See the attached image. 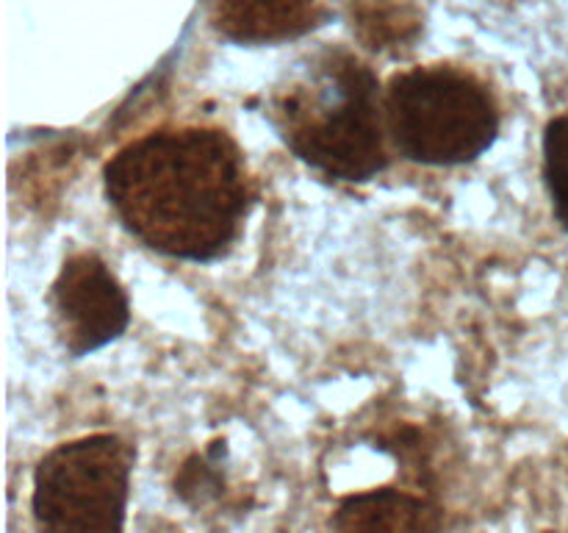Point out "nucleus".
<instances>
[{"label":"nucleus","mask_w":568,"mask_h":533,"mask_svg":"<svg viewBox=\"0 0 568 533\" xmlns=\"http://www.w3.org/2000/svg\"><path fill=\"white\" fill-rule=\"evenodd\" d=\"M105 198L148 248L211 261L236 239L247 211L239 148L214 128H164L125 144L103 170Z\"/></svg>","instance_id":"f257e3e1"},{"label":"nucleus","mask_w":568,"mask_h":533,"mask_svg":"<svg viewBox=\"0 0 568 533\" xmlns=\"http://www.w3.org/2000/svg\"><path fill=\"white\" fill-rule=\"evenodd\" d=\"M281 137L297 159L338 181H369L386 167V111L377 78L349 56H331L275 103Z\"/></svg>","instance_id":"f03ea898"},{"label":"nucleus","mask_w":568,"mask_h":533,"mask_svg":"<svg viewBox=\"0 0 568 533\" xmlns=\"http://www.w3.org/2000/svg\"><path fill=\"white\" fill-rule=\"evenodd\" d=\"M386 125L399 153L455 167L486 153L499 133L491 92L455 67H416L388 83Z\"/></svg>","instance_id":"7ed1b4c3"},{"label":"nucleus","mask_w":568,"mask_h":533,"mask_svg":"<svg viewBox=\"0 0 568 533\" xmlns=\"http://www.w3.org/2000/svg\"><path fill=\"white\" fill-rule=\"evenodd\" d=\"M131 466L133 450L114 433L59 444L33 472V520L61 533L122 531Z\"/></svg>","instance_id":"20e7f679"},{"label":"nucleus","mask_w":568,"mask_h":533,"mask_svg":"<svg viewBox=\"0 0 568 533\" xmlns=\"http://www.w3.org/2000/svg\"><path fill=\"white\" fill-rule=\"evenodd\" d=\"M55 333L70 355L94 353L114 342L131 322L125 289L100 255L75 253L53 283Z\"/></svg>","instance_id":"39448f33"},{"label":"nucleus","mask_w":568,"mask_h":533,"mask_svg":"<svg viewBox=\"0 0 568 533\" xmlns=\"http://www.w3.org/2000/svg\"><path fill=\"white\" fill-rule=\"evenodd\" d=\"M211 22L233 42H281L314 28L316 0H209Z\"/></svg>","instance_id":"423d86ee"},{"label":"nucleus","mask_w":568,"mask_h":533,"mask_svg":"<svg viewBox=\"0 0 568 533\" xmlns=\"http://www.w3.org/2000/svg\"><path fill=\"white\" fill-rule=\"evenodd\" d=\"M336 531H438L442 516L427 500L399 489L349 494L331 520Z\"/></svg>","instance_id":"0eeeda50"},{"label":"nucleus","mask_w":568,"mask_h":533,"mask_svg":"<svg viewBox=\"0 0 568 533\" xmlns=\"http://www.w3.org/2000/svg\"><path fill=\"white\" fill-rule=\"evenodd\" d=\"M544 178L555 217L568 231V114L555 117L544 131Z\"/></svg>","instance_id":"6e6552de"}]
</instances>
